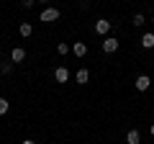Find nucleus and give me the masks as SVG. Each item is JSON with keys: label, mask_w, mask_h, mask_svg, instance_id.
Instances as JSON below:
<instances>
[{"label": "nucleus", "mask_w": 154, "mask_h": 144, "mask_svg": "<svg viewBox=\"0 0 154 144\" xmlns=\"http://www.w3.org/2000/svg\"><path fill=\"white\" fill-rule=\"evenodd\" d=\"M21 144H36V142H33V139H23Z\"/></svg>", "instance_id": "nucleus-17"}, {"label": "nucleus", "mask_w": 154, "mask_h": 144, "mask_svg": "<svg viewBox=\"0 0 154 144\" xmlns=\"http://www.w3.org/2000/svg\"><path fill=\"white\" fill-rule=\"evenodd\" d=\"M149 21H152V23H154V16H152V18H149Z\"/></svg>", "instance_id": "nucleus-20"}, {"label": "nucleus", "mask_w": 154, "mask_h": 144, "mask_svg": "<svg viewBox=\"0 0 154 144\" xmlns=\"http://www.w3.org/2000/svg\"><path fill=\"white\" fill-rule=\"evenodd\" d=\"M54 80L57 83H67V80H69V70H67V67H57L54 70Z\"/></svg>", "instance_id": "nucleus-8"}, {"label": "nucleus", "mask_w": 154, "mask_h": 144, "mask_svg": "<svg viewBox=\"0 0 154 144\" xmlns=\"http://www.w3.org/2000/svg\"><path fill=\"white\" fill-rule=\"evenodd\" d=\"M72 54H75L77 59L85 57V54H88V44H85V41H75V44H72Z\"/></svg>", "instance_id": "nucleus-7"}, {"label": "nucleus", "mask_w": 154, "mask_h": 144, "mask_svg": "<svg viewBox=\"0 0 154 144\" xmlns=\"http://www.w3.org/2000/svg\"><path fill=\"white\" fill-rule=\"evenodd\" d=\"M141 46H144V49H154V33L152 31H146L141 36Z\"/></svg>", "instance_id": "nucleus-11"}, {"label": "nucleus", "mask_w": 154, "mask_h": 144, "mask_svg": "<svg viewBox=\"0 0 154 144\" xmlns=\"http://www.w3.org/2000/svg\"><path fill=\"white\" fill-rule=\"evenodd\" d=\"M59 8H44L41 11V16H38V21H44V23H54V21H59Z\"/></svg>", "instance_id": "nucleus-1"}, {"label": "nucleus", "mask_w": 154, "mask_h": 144, "mask_svg": "<svg viewBox=\"0 0 154 144\" xmlns=\"http://www.w3.org/2000/svg\"><path fill=\"white\" fill-rule=\"evenodd\" d=\"M103 52H105V54L118 52V39H116V36H105V39H103Z\"/></svg>", "instance_id": "nucleus-3"}, {"label": "nucleus", "mask_w": 154, "mask_h": 144, "mask_svg": "<svg viewBox=\"0 0 154 144\" xmlns=\"http://www.w3.org/2000/svg\"><path fill=\"white\" fill-rule=\"evenodd\" d=\"M75 80H77V85H88V80H90V72L85 70H77V75H75Z\"/></svg>", "instance_id": "nucleus-9"}, {"label": "nucleus", "mask_w": 154, "mask_h": 144, "mask_svg": "<svg viewBox=\"0 0 154 144\" xmlns=\"http://www.w3.org/2000/svg\"><path fill=\"white\" fill-rule=\"evenodd\" d=\"M69 52H72L69 44H64V41H59V44H57V54H59V57H67Z\"/></svg>", "instance_id": "nucleus-13"}, {"label": "nucleus", "mask_w": 154, "mask_h": 144, "mask_svg": "<svg viewBox=\"0 0 154 144\" xmlns=\"http://www.w3.org/2000/svg\"><path fill=\"white\" fill-rule=\"evenodd\" d=\"M8 108H11V103H8L5 98H0V116H5V113H8Z\"/></svg>", "instance_id": "nucleus-15"}, {"label": "nucleus", "mask_w": 154, "mask_h": 144, "mask_svg": "<svg viewBox=\"0 0 154 144\" xmlns=\"http://www.w3.org/2000/svg\"><path fill=\"white\" fill-rule=\"evenodd\" d=\"M131 23H134V26H136V28H141L144 23H146V16H144V13H136V16L131 18Z\"/></svg>", "instance_id": "nucleus-14"}, {"label": "nucleus", "mask_w": 154, "mask_h": 144, "mask_svg": "<svg viewBox=\"0 0 154 144\" xmlns=\"http://www.w3.org/2000/svg\"><path fill=\"white\" fill-rule=\"evenodd\" d=\"M21 5L23 8H33V5H36V0H21Z\"/></svg>", "instance_id": "nucleus-16"}, {"label": "nucleus", "mask_w": 154, "mask_h": 144, "mask_svg": "<svg viewBox=\"0 0 154 144\" xmlns=\"http://www.w3.org/2000/svg\"><path fill=\"white\" fill-rule=\"evenodd\" d=\"M36 3H49V0H36Z\"/></svg>", "instance_id": "nucleus-19"}, {"label": "nucleus", "mask_w": 154, "mask_h": 144, "mask_svg": "<svg viewBox=\"0 0 154 144\" xmlns=\"http://www.w3.org/2000/svg\"><path fill=\"white\" fill-rule=\"evenodd\" d=\"M18 33H21L23 39H28V36H31V33H33V26H31V23H28V21H23L21 26H18Z\"/></svg>", "instance_id": "nucleus-10"}, {"label": "nucleus", "mask_w": 154, "mask_h": 144, "mask_svg": "<svg viewBox=\"0 0 154 144\" xmlns=\"http://www.w3.org/2000/svg\"><path fill=\"white\" fill-rule=\"evenodd\" d=\"M110 26H113L110 21L98 18V21H95V33H98V36H108V33H110Z\"/></svg>", "instance_id": "nucleus-2"}, {"label": "nucleus", "mask_w": 154, "mask_h": 144, "mask_svg": "<svg viewBox=\"0 0 154 144\" xmlns=\"http://www.w3.org/2000/svg\"><path fill=\"white\" fill-rule=\"evenodd\" d=\"M23 59H26V49H23V46H13L11 49V62L13 64H21Z\"/></svg>", "instance_id": "nucleus-4"}, {"label": "nucleus", "mask_w": 154, "mask_h": 144, "mask_svg": "<svg viewBox=\"0 0 154 144\" xmlns=\"http://www.w3.org/2000/svg\"><path fill=\"white\" fill-rule=\"evenodd\" d=\"M0 72H3V75H11V72H13V62H11V57L0 62Z\"/></svg>", "instance_id": "nucleus-12"}, {"label": "nucleus", "mask_w": 154, "mask_h": 144, "mask_svg": "<svg viewBox=\"0 0 154 144\" xmlns=\"http://www.w3.org/2000/svg\"><path fill=\"white\" fill-rule=\"evenodd\" d=\"M126 144H141V131L139 129H128L126 131Z\"/></svg>", "instance_id": "nucleus-6"}, {"label": "nucleus", "mask_w": 154, "mask_h": 144, "mask_svg": "<svg viewBox=\"0 0 154 144\" xmlns=\"http://www.w3.org/2000/svg\"><path fill=\"white\" fill-rule=\"evenodd\" d=\"M149 134H152V136H154V124H152V126H149Z\"/></svg>", "instance_id": "nucleus-18"}, {"label": "nucleus", "mask_w": 154, "mask_h": 144, "mask_svg": "<svg viewBox=\"0 0 154 144\" xmlns=\"http://www.w3.org/2000/svg\"><path fill=\"white\" fill-rule=\"evenodd\" d=\"M134 85H136V90H139V93H144V90H149V85H152V77H146V75H139Z\"/></svg>", "instance_id": "nucleus-5"}]
</instances>
